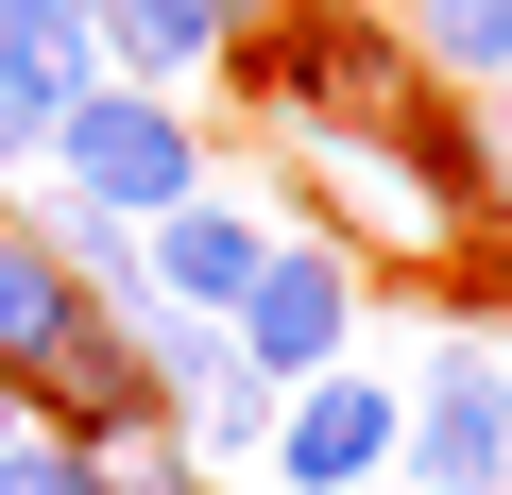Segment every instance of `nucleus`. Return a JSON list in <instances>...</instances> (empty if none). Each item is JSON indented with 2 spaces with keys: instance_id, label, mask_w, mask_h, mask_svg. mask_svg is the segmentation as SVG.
Here are the masks:
<instances>
[{
  "instance_id": "obj_3",
  "label": "nucleus",
  "mask_w": 512,
  "mask_h": 495,
  "mask_svg": "<svg viewBox=\"0 0 512 495\" xmlns=\"http://www.w3.org/2000/svg\"><path fill=\"white\" fill-rule=\"evenodd\" d=\"M35 188H69V205H103V222H154V205L205 188V120H188L171 86H86V103H52V171H35Z\"/></svg>"
},
{
  "instance_id": "obj_16",
  "label": "nucleus",
  "mask_w": 512,
  "mask_h": 495,
  "mask_svg": "<svg viewBox=\"0 0 512 495\" xmlns=\"http://www.w3.org/2000/svg\"><path fill=\"white\" fill-rule=\"evenodd\" d=\"M376 495H410V478H376Z\"/></svg>"
},
{
  "instance_id": "obj_9",
  "label": "nucleus",
  "mask_w": 512,
  "mask_h": 495,
  "mask_svg": "<svg viewBox=\"0 0 512 495\" xmlns=\"http://www.w3.org/2000/svg\"><path fill=\"white\" fill-rule=\"evenodd\" d=\"M393 35H410L427 86H495L512 69V0H393Z\"/></svg>"
},
{
  "instance_id": "obj_4",
  "label": "nucleus",
  "mask_w": 512,
  "mask_h": 495,
  "mask_svg": "<svg viewBox=\"0 0 512 495\" xmlns=\"http://www.w3.org/2000/svg\"><path fill=\"white\" fill-rule=\"evenodd\" d=\"M359 325H376V274L342 257L308 205L274 222V257H256V274H239V308H222V342L274 376V393H291V376H325V359H359Z\"/></svg>"
},
{
  "instance_id": "obj_14",
  "label": "nucleus",
  "mask_w": 512,
  "mask_h": 495,
  "mask_svg": "<svg viewBox=\"0 0 512 495\" xmlns=\"http://www.w3.org/2000/svg\"><path fill=\"white\" fill-rule=\"evenodd\" d=\"M478 137H495V154H512V69H495V86H478Z\"/></svg>"
},
{
  "instance_id": "obj_2",
  "label": "nucleus",
  "mask_w": 512,
  "mask_h": 495,
  "mask_svg": "<svg viewBox=\"0 0 512 495\" xmlns=\"http://www.w3.org/2000/svg\"><path fill=\"white\" fill-rule=\"evenodd\" d=\"M393 478L410 495H512V342L495 325H444L393 376Z\"/></svg>"
},
{
  "instance_id": "obj_5",
  "label": "nucleus",
  "mask_w": 512,
  "mask_h": 495,
  "mask_svg": "<svg viewBox=\"0 0 512 495\" xmlns=\"http://www.w3.org/2000/svg\"><path fill=\"white\" fill-rule=\"evenodd\" d=\"M393 478V359H325L274 393V444H256V495H376Z\"/></svg>"
},
{
  "instance_id": "obj_1",
  "label": "nucleus",
  "mask_w": 512,
  "mask_h": 495,
  "mask_svg": "<svg viewBox=\"0 0 512 495\" xmlns=\"http://www.w3.org/2000/svg\"><path fill=\"white\" fill-rule=\"evenodd\" d=\"M222 69H239L256 137H359V120H393L427 86L410 35H393V0H256V18L222 35Z\"/></svg>"
},
{
  "instance_id": "obj_12",
  "label": "nucleus",
  "mask_w": 512,
  "mask_h": 495,
  "mask_svg": "<svg viewBox=\"0 0 512 495\" xmlns=\"http://www.w3.org/2000/svg\"><path fill=\"white\" fill-rule=\"evenodd\" d=\"M0 495H86V444H52V427H0Z\"/></svg>"
},
{
  "instance_id": "obj_10",
  "label": "nucleus",
  "mask_w": 512,
  "mask_h": 495,
  "mask_svg": "<svg viewBox=\"0 0 512 495\" xmlns=\"http://www.w3.org/2000/svg\"><path fill=\"white\" fill-rule=\"evenodd\" d=\"M69 308H86V291H69V257H52V239H35L18 205H0V376H18V359L69 325Z\"/></svg>"
},
{
  "instance_id": "obj_6",
  "label": "nucleus",
  "mask_w": 512,
  "mask_h": 495,
  "mask_svg": "<svg viewBox=\"0 0 512 495\" xmlns=\"http://www.w3.org/2000/svg\"><path fill=\"white\" fill-rule=\"evenodd\" d=\"M274 222H291V205H256V188H222V171H205L188 205H154V222H137V291L222 325V308H239V274L274 257Z\"/></svg>"
},
{
  "instance_id": "obj_13",
  "label": "nucleus",
  "mask_w": 512,
  "mask_h": 495,
  "mask_svg": "<svg viewBox=\"0 0 512 495\" xmlns=\"http://www.w3.org/2000/svg\"><path fill=\"white\" fill-rule=\"evenodd\" d=\"M35 171H52V103H18V86H0V205H18Z\"/></svg>"
},
{
  "instance_id": "obj_7",
  "label": "nucleus",
  "mask_w": 512,
  "mask_h": 495,
  "mask_svg": "<svg viewBox=\"0 0 512 495\" xmlns=\"http://www.w3.org/2000/svg\"><path fill=\"white\" fill-rule=\"evenodd\" d=\"M86 18H103V69H120V86H171V103H188L256 0H86Z\"/></svg>"
},
{
  "instance_id": "obj_11",
  "label": "nucleus",
  "mask_w": 512,
  "mask_h": 495,
  "mask_svg": "<svg viewBox=\"0 0 512 495\" xmlns=\"http://www.w3.org/2000/svg\"><path fill=\"white\" fill-rule=\"evenodd\" d=\"M86 495H222V461H188L171 427H137V444H86Z\"/></svg>"
},
{
  "instance_id": "obj_8",
  "label": "nucleus",
  "mask_w": 512,
  "mask_h": 495,
  "mask_svg": "<svg viewBox=\"0 0 512 495\" xmlns=\"http://www.w3.org/2000/svg\"><path fill=\"white\" fill-rule=\"evenodd\" d=\"M0 86H18V103L120 86V69H103V18H86V0H0Z\"/></svg>"
},
{
  "instance_id": "obj_15",
  "label": "nucleus",
  "mask_w": 512,
  "mask_h": 495,
  "mask_svg": "<svg viewBox=\"0 0 512 495\" xmlns=\"http://www.w3.org/2000/svg\"><path fill=\"white\" fill-rule=\"evenodd\" d=\"M0 427H18V376H0Z\"/></svg>"
}]
</instances>
